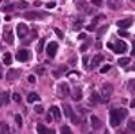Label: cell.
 I'll use <instances>...</instances> for the list:
<instances>
[{
    "mask_svg": "<svg viewBox=\"0 0 135 134\" xmlns=\"http://www.w3.org/2000/svg\"><path fill=\"white\" fill-rule=\"evenodd\" d=\"M12 100H14V101H16V103H21V94L19 93H14V94H12Z\"/></svg>",
    "mask_w": 135,
    "mask_h": 134,
    "instance_id": "obj_29",
    "label": "cell"
},
{
    "mask_svg": "<svg viewBox=\"0 0 135 134\" xmlns=\"http://www.w3.org/2000/svg\"><path fill=\"white\" fill-rule=\"evenodd\" d=\"M113 92V86L110 83H104L102 85V89H101V101H108V99L110 97Z\"/></svg>",
    "mask_w": 135,
    "mask_h": 134,
    "instance_id": "obj_2",
    "label": "cell"
},
{
    "mask_svg": "<svg viewBox=\"0 0 135 134\" xmlns=\"http://www.w3.org/2000/svg\"><path fill=\"white\" fill-rule=\"evenodd\" d=\"M128 111L126 108H119V109H112L110 111V125L113 127L119 126L121 123V120L127 116Z\"/></svg>",
    "mask_w": 135,
    "mask_h": 134,
    "instance_id": "obj_1",
    "label": "cell"
},
{
    "mask_svg": "<svg viewBox=\"0 0 135 134\" xmlns=\"http://www.w3.org/2000/svg\"><path fill=\"white\" fill-rule=\"evenodd\" d=\"M3 62H4L5 64H11V63H12V55H11L10 52H5V53H4Z\"/></svg>",
    "mask_w": 135,
    "mask_h": 134,
    "instance_id": "obj_22",
    "label": "cell"
},
{
    "mask_svg": "<svg viewBox=\"0 0 135 134\" xmlns=\"http://www.w3.org/2000/svg\"><path fill=\"white\" fill-rule=\"evenodd\" d=\"M132 25V19H120L118 21V26L120 29H126V27H130Z\"/></svg>",
    "mask_w": 135,
    "mask_h": 134,
    "instance_id": "obj_10",
    "label": "cell"
},
{
    "mask_svg": "<svg viewBox=\"0 0 135 134\" xmlns=\"http://www.w3.org/2000/svg\"><path fill=\"white\" fill-rule=\"evenodd\" d=\"M130 90H131V92H134V80H131V83H130Z\"/></svg>",
    "mask_w": 135,
    "mask_h": 134,
    "instance_id": "obj_46",
    "label": "cell"
},
{
    "mask_svg": "<svg viewBox=\"0 0 135 134\" xmlns=\"http://www.w3.org/2000/svg\"><path fill=\"white\" fill-rule=\"evenodd\" d=\"M44 42H45V40H44V38H41V40H40V44H38V47H37V51H38V52H41L42 45H44Z\"/></svg>",
    "mask_w": 135,
    "mask_h": 134,
    "instance_id": "obj_35",
    "label": "cell"
},
{
    "mask_svg": "<svg viewBox=\"0 0 135 134\" xmlns=\"http://www.w3.org/2000/svg\"><path fill=\"white\" fill-rule=\"evenodd\" d=\"M102 60H104V56H102V55H96V56L93 58V62H91V64H90L91 69H96V67L100 64Z\"/></svg>",
    "mask_w": 135,
    "mask_h": 134,
    "instance_id": "obj_13",
    "label": "cell"
},
{
    "mask_svg": "<svg viewBox=\"0 0 135 134\" xmlns=\"http://www.w3.org/2000/svg\"><path fill=\"white\" fill-rule=\"evenodd\" d=\"M23 16L26 19H41V18H44L42 13H25Z\"/></svg>",
    "mask_w": 135,
    "mask_h": 134,
    "instance_id": "obj_8",
    "label": "cell"
},
{
    "mask_svg": "<svg viewBox=\"0 0 135 134\" xmlns=\"http://www.w3.org/2000/svg\"><path fill=\"white\" fill-rule=\"evenodd\" d=\"M68 75H79V72H78V71H70Z\"/></svg>",
    "mask_w": 135,
    "mask_h": 134,
    "instance_id": "obj_43",
    "label": "cell"
},
{
    "mask_svg": "<svg viewBox=\"0 0 135 134\" xmlns=\"http://www.w3.org/2000/svg\"><path fill=\"white\" fill-rule=\"evenodd\" d=\"M10 103V93L8 92H2L0 93V104L5 105Z\"/></svg>",
    "mask_w": 135,
    "mask_h": 134,
    "instance_id": "obj_9",
    "label": "cell"
},
{
    "mask_svg": "<svg viewBox=\"0 0 135 134\" xmlns=\"http://www.w3.org/2000/svg\"><path fill=\"white\" fill-rule=\"evenodd\" d=\"M94 29V25H90V26H87V30H93Z\"/></svg>",
    "mask_w": 135,
    "mask_h": 134,
    "instance_id": "obj_48",
    "label": "cell"
},
{
    "mask_svg": "<svg viewBox=\"0 0 135 134\" xmlns=\"http://www.w3.org/2000/svg\"><path fill=\"white\" fill-rule=\"evenodd\" d=\"M109 70H110V66H109V64H105V66H104L100 71H101V74H105V72H108Z\"/></svg>",
    "mask_w": 135,
    "mask_h": 134,
    "instance_id": "obj_30",
    "label": "cell"
},
{
    "mask_svg": "<svg viewBox=\"0 0 135 134\" xmlns=\"http://www.w3.org/2000/svg\"><path fill=\"white\" fill-rule=\"evenodd\" d=\"M37 71H38L40 74H42V72H44V69H40V67H37Z\"/></svg>",
    "mask_w": 135,
    "mask_h": 134,
    "instance_id": "obj_47",
    "label": "cell"
},
{
    "mask_svg": "<svg viewBox=\"0 0 135 134\" xmlns=\"http://www.w3.org/2000/svg\"><path fill=\"white\" fill-rule=\"evenodd\" d=\"M12 8H14V5L10 4V5H5V7H3V11H4V13H7V11H11Z\"/></svg>",
    "mask_w": 135,
    "mask_h": 134,
    "instance_id": "obj_37",
    "label": "cell"
},
{
    "mask_svg": "<svg viewBox=\"0 0 135 134\" xmlns=\"http://www.w3.org/2000/svg\"><path fill=\"white\" fill-rule=\"evenodd\" d=\"M0 78H2V72H0Z\"/></svg>",
    "mask_w": 135,
    "mask_h": 134,
    "instance_id": "obj_51",
    "label": "cell"
},
{
    "mask_svg": "<svg viewBox=\"0 0 135 134\" xmlns=\"http://www.w3.org/2000/svg\"><path fill=\"white\" fill-rule=\"evenodd\" d=\"M0 2H2V0H0Z\"/></svg>",
    "mask_w": 135,
    "mask_h": 134,
    "instance_id": "obj_52",
    "label": "cell"
},
{
    "mask_svg": "<svg viewBox=\"0 0 135 134\" xmlns=\"http://www.w3.org/2000/svg\"><path fill=\"white\" fill-rule=\"evenodd\" d=\"M66 70H67V67H66V66H60L57 70H55V71L52 72V74H53V77H60V75H61V74H63V72L66 71Z\"/></svg>",
    "mask_w": 135,
    "mask_h": 134,
    "instance_id": "obj_21",
    "label": "cell"
},
{
    "mask_svg": "<svg viewBox=\"0 0 135 134\" xmlns=\"http://www.w3.org/2000/svg\"><path fill=\"white\" fill-rule=\"evenodd\" d=\"M104 134H109V133H108V131H105V133H104Z\"/></svg>",
    "mask_w": 135,
    "mask_h": 134,
    "instance_id": "obj_50",
    "label": "cell"
},
{
    "mask_svg": "<svg viewBox=\"0 0 135 134\" xmlns=\"http://www.w3.org/2000/svg\"><path fill=\"white\" fill-rule=\"evenodd\" d=\"M120 2L119 0H108V7L110 10H119L120 8Z\"/></svg>",
    "mask_w": 135,
    "mask_h": 134,
    "instance_id": "obj_16",
    "label": "cell"
},
{
    "mask_svg": "<svg viewBox=\"0 0 135 134\" xmlns=\"http://www.w3.org/2000/svg\"><path fill=\"white\" fill-rule=\"evenodd\" d=\"M63 111H64V115L66 116H68V118H71L72 116V108L68 105V104H63Z\"/></svg>",
    "mask_w": 135,
    "mask_h": 134,
    "instance_id": "obj_19",
    "label": "cell"
},
{
    "mask_svg": "<svg viewBox=\"0 0 135 134\" xmlns=\"http://www.w3.org/2000/svg\"><path fill=\"white\" fill-rule=\"evenodd\" d=\"M16 33H18V37L19 38H25L29 34V29L25 23H19V25L16 26Z\"/></svg>",
    "mask_w": 135,
    "mask_h": 134,
    "instance_id": "obj_3",
    "label": "cell"
},
{
    "mask_svg": "<svg viewBox=\"0 0 135 134\" xmlns=\"http://www.w3.org/2000/svg\"><path fill=\"white\" fill-rule=\"evenodd\" d=\"M0 133L2 134H11L10 126L5 123V122H0Z\"/></svg>",
    "mask_w": 135,
    "mask_h": 134,
    "instance_id": "obj_17",
    "label": "cell"
},
{
    "mask_svg": "<svg viewBox=\"0 0 135 134\" xmlns=\"http://www.w3.org/2000/svg\"><path fill=\"white\" fill-rule=\"evenodd\" d=\"M87 62H89V58L87 56H83V64L86 66V64H87Z\"/></svg>",
    "mask_w": 135,
    "mask_h": 134,
    "instance_id": "obj_44",
    "label": "cell"
},
{
    "mask_svg": "<svg viewBox=\"0 0 135 134\" xmlns=\"http://www.w3.org/2000/svg\"><path fill=\"white\" fill-rule=\"evenodd\" d=\"M18 7H19V8H27L29 7V3L25 2V0H21V2L18 3Z\"/></svg>",
    "mask_w": 135,
    "mask_h": 134,
    "instance_id": "obj_28",
    "label": "cell"
},
{
    "mask_svg": "<svg viewBox=\"0 0 135 134\" xmlns=\"http://www.w3.org/2000/svg\"><path fill=\"white\" fill-rule=\"evenodd\" d=\"M55 32H56V34L59 36V38H63V33H61L60 29H55Z\"/></svg>",
    "mask_w": 135,
    "mask_h": 134,
    "instance_id": "obj_39",
    "label": "cell"
},
{
    "mask_svg": "<svg viewBox=\"0 0 135 134\" xmlns=\"http://www.w3.org/2000/svg\"><path fill=\"white\" fill-rule=\"evenodd\" d=\"M113 51L118 52V53L126 52V51H127V44H126L124 41H118V42H116V44L113 45Z\"/></svg>",
    "mask_w": 135,
    "mask_h": 134,
    "instance_id": "obj_6",
    "label": "cell"
},
{
    "mask_svg": "<svg viewBox=\"0 0 135 134\" xmlns=\"http://www.w3.org/2000/svg\"><path fill=\"white\" fill-rule=\"evenodd\" d=\"M82 26H83V22H82V21H78L75 25H74V29H75V30H79Z\"/></svg>",
    "mask_w": 135,
    "mask_h": 134,
    "instance_id": "obj_33",
    "label": "cell"
},
{
    "mask_svg": "<svg viewBox=\"0 0 135 134\" xmlns=\"http://www.w3.org/2000/svg\"><path fill=\"white\" fill-rule=\"evenodd\" d=\"M57 48H59V44H57V42H55V41H52L51 44L46 47V53L51 58H53L55 55H56V52H57Z\"/></svg>",
    "mask_w": 135,
    "mask_h": 134,
    "instance_id": "obj_5",
    "label": "cell"
},
{
    "mask_svg": "<svg viewBox=\"0 0 135 134\" xmlns=\"http://www.w3.org/2000/svg\"><path fill=\"white\" fill-rule=\"evenodd\" d=\"M128 129H130L131 131H134L135 130V123H134V120L131 119L130 122H128Z\"/></svg>",
    "mask_w": 135,
    "mask_h": 134,
    "instance_id": "obj_34",
    "label": "cell"
},
{
    "mask_svg": "<svg viewBox=\"0 0 135 134\" xmlns=\"http://www.w3.org/2000/svg\"><path fill=\"white\" fill-rule=\"evenodd\" d=\"M90 101H91V104H97V103L100 101V96H98L97 93H91V96H90Z\"/></svg>",
    "mask_w": 135,
    "mask_h": 134,
    "instance_id": "obj_25",
    "label": "cell"
},
{
    "mask_svg": "<svg viewBox=\"0 0 135 134\" xmlns=\"http://www.w3.org/2000/svg\"><path fill=\"white\" fill-rule=\"evenodd\" d=\"M128 63H130V58H121V59H119V66H127Z\"/></svg>",
    "mask_w": 135,
    "mask_h": 134,
    "instance_id": "obj_26",
    "label": "cell"
},
{
    "mask_svg": "<svg viewBox=\"0 0 135 134\" xmlns=\"http://www.w3.org/2000/svg\"><path fill=\"white\" fill-rule=\"evenodd\" d=\"M4 40L7 41V42H10V44L14 41V36H12V32H11V30L4 29Z\"/></svg>",
    "mask_w": 135,
    "mask_h": 134,
    "instance_id": "obj_18",
    "label": "cell"
},
{
    "mask_svg": "<svg viewBox=\"0 0 135 134\" xmlns=\"http://www.w3.org/2000/svg\"><path fill=\"white\" fill-rule=\"evenodd\" d=\"M27 81H29L30 83H34V82H36V77H34V75H29V77H27Z\"/></svg>",
    "mask_w": 135,
    "mask_h": 134,
    "instance_id": "obj_38",
    "label": "cell"
},
{
    "mask_svg": "<svg viewBox=\"0 0 135 134\" xmlns=\"http://www.w3.org/2000/svg\"><path fill=\"white\" fill-rule=\"evenodd\" d=\"M19 75H21V71H19V70L11 69V70L7 72V80H8V81H14V80H16Z\"/></svg>",
    "mask_w": 135,
    "mask_h": 134,
    "instance_id": "obj_7",
    "label": "cell"
},
{
    "mask_svg": "<svg viewBox=\"0 0 135 134\" xmlns=\"http://www.w3.org/2000/svg\"><path fill=\"white\" fill-rule=\"evenodd\" d=\"M81 99H82V90H81V88H75V92H74V100L79 101Z\"/></svg>",
    "mask_w": 135,
    "mask_h": 134,
    "instance_id": "obj_24",
    "label": "cell"
},
{
    "mask_svg": "<svg viewBox=\"0 0 135 134\" xmlns=\"http://www.w3.org/2000/svg\"><path fill=\"white\" fill-rule=\"evenodd\" d=\"M90 120H91V126H93V129H100V127H101V120L98 119L96 115H91Z\"/></svg>",
    "mask_w": 135,
    "mask_h": 134,
    "instance_id": "obj_14",
    "label": "cell"
},
{
    "mask_svg": "<svg viewBox=\"0 0 135 134\" xmlns=\"http://www.w3.org/2000/svg\"><path fill=\"white\" fill-rule=\"evenodd\" d=\"M29 58H30V52L27 49H21L16 53V60L18 62H27Z\"/></svg>",
    "mask_w": 135,
    "mask_h": 134,
    "instance_id": "obj_4",
    "label": "cell"
},
{
    "mask_svg": "<svg viewBox=\"0 0 135 134\" xmlns=\"http://www.w3.org/2000/svg\"><path fill=\"white\" fill-rule=\"evenodd\" d=\"M51 114L53 115V118H55V120H60L61 119V112H60V109H59V107H51Z\"/></svg>",
    "mask_w": 135,
    "mask_h": 134,
    "instance_id": "obj_12",
    "label": "cell"
},
{
    "mask_svg": "<svg viewBox=\"0 0 135 134\" xmlns=\"http://www.w3.org/2000/svg\"><path fill=\"white\" fill-rule=\"evenodd\" d=\"M108 48H110V49H113V44H110V42H108Z\"/></svg>",
    "mask_w": 135,
    "mask_h": 134,
    "instance_id": "obj_49",
    "label": "cell"
},
{
    "mask_svg": "<svg viewBox=\"0 0 135 134\" xmlns=\"http://www.w3.org/2000/svg\"><path fill=\"white\" fill-rule=\"evenodd\" d=\"M59 89H60V93L63 94V96H68V94H70V88H68V83L61 82V83L59 85Z\"/></svg>",
    "mask_w": 135,
    "mask_h": 134,
    "instance_id": "obj_11",
    "label": "cell"
},
{
    "mask_svg": "<svg viewBox=\"0 0 135 134\" xmlns=\"http://www.w3.org/2000/svg\"><path fill=\"white\" fill-rule=\"evenodd\" d=\"M37 131H38V134H55V130H49V129H46L45 126H42V125L37 126Z\"/></svg>",
    "mask_w": 135,
    "mask_h": 134,
    "instance_id": "obj_15",
    "label": "cell"
},
{
    "mask_svg": "<svg viewBox=\"0 0 135 134\" xmlns=\"http://www.w3.org/2000/svg\"><path fill=\"white\" fill-rule=\"evenodd\" d=\"M119 34L121 36V37H127V36H128V33L126 32V30H120V32H119Z\"/></svg>",
    "mask_w": 135,
    "mask_h": 134,
    "instance_id": "obj_41",
    "label": "cell"
},
{
    "mask_svg": "<svg viewBox=\"0 0 135 134\" xmlns=\"http://www.w3.org/2000/svg\"><path fill=\"white\" fill-rule=\"evenodd\" d=\"M77 7H78L79 11H86V10H87V3L83 2V0H81V2L77 3Z\"/></svg>",
    "mask_w": 135,
    "mask_h": 134,
    "instance_id": "obj_23",
    "label": "cell"
},
{
    "mask_svg": "<svg viewBox=\"0 0 135 134\" xmlns=\"http://www.w3.org/2000/svg\"><path fill=\"white\" fill-rule=\"evenodd\" d=\"M55 5H56V3H55V2H51V3L46 4V8H55Z\"/></svg>",
    "mask_w": 135,
    "mask_h": 134,
    "instance_id": "obj_40",
    "label": "cell"
},
{
    "mask_svg": "<svg viewBox=\"0 0 135 134\" xmlns=\"http://www.w3.org/2000/svg\"><path fill=\"white\" fill-rule=\"evenodd\" d=\"M91 3H93V5H97V7H100V5L102 4V0H91Z\"/></svg>",
    "mask_w": 135,
    "mask_h": 134,
    "instance_id": "obj_36",
    "label": "cell"
},
{
    "mask_svg": "<svg viewBox=\"0 0 135 134\" xmlns=\"http://www.w3.org/2000/svg\"><path fill=\"white\" fill-rule=\"evenodd\" d=\"M105 29H107V26H104V27H101L100 30H98V34H102L104 32H105Z\"/></svg>",
    "mask_w": 135,
    "mask_h": 134,
    "instance_id": "obj_42",
    "label": "cell"
},
{
    "mask_svg": "<svg viewBox=\"0 0 135 134\" xmlns=\"http://www.w3.org/2000/svg\"><path fill=\"white\" fill-rule=\"evenodd\" d=\"M38 100H40V96L37 93H34V92L29 93V96H27V101L29 103H34V101H38Z\"/></svg>",
    "mask_w": 135,
    "mask_h": 134,
    "instance_id": "obj_20",
    "label": "cell"
},
{
    "mask_svg": "<svg viewBox=\"0 0 135 134\" xmlns=\"http://www.w3.org/2000/svg\"><path fill=\"white\" fill-rule=\"evenodd\" d=\"M15 122L18 126H22V116L21 115H15Z\"/></svg>",
    "mask_w": 135,
    "mask_h": 134,
    "instance_id": "obj_32",
    "label": "cell"
},
{
    "mask_svg": "<svg viewBox=\"0 0 135 134\" xmlns=\"http://www.w3.org/2000/svg\"><path fill=\"white\" fill-rule=\"evenodd\" d=\"M0 105H2V104H0Z\"/></svg>",
    "mask_w": 135,
    "mask_h": 134,
    "instance_id": "obj_53",
    "label": "cell"
},
{
    "mask_svg": "<svg viewBox=\"0 0 135 134\" xmlns=\"http://www.w3.org/2000/svg\"><path fill=\"white\" fill-rule=\"evenodd\" d=\"M34 111L37 114H42V112H44V108H42V105H36L34 107Z\"/></svg>",
    "mask_w": 135,
    "mask_h": 134,
    "instance_id": "obj_31",
    "label": "cell"
},
{
    "mask_svg": "<svg viewBox=\"0 0 135 134\" xmlns=\"http://www.w3.org/2000/svg\"><path fill=\"white\" fill-rule=\"evenodd\" d=\"M60 131H61V134H71V129L68 126H61Z\"/></svg>",
    "mask_w": 135,
    "mask_h": 134,
    "instance_id": "obj_27",
    "label": "cell"
},
{
    "mask_svg": "<svg viewBox=\"0 0 135 134\" xmlns=\"http://www.w3.org/2000/svg\"><path fill=\"white\" fill-rule=\"evenodd\" d=\"M86 49H87V45H86V44H85V45H82V47H81V52H85V51H86Z\"/></svg>",
    "mask_w": 135,
    "mask_h": 134,
    "instance_id": "obj_45",
    "label": "cell"
}]
</instances>
